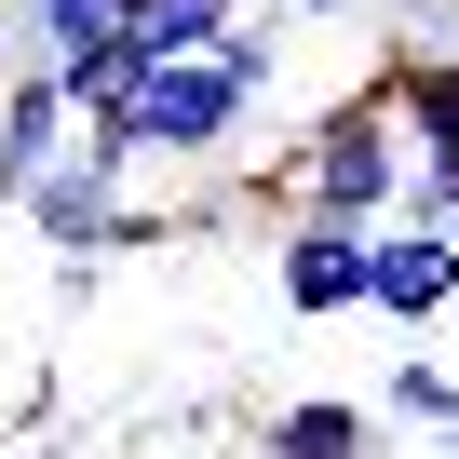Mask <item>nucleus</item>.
<instances>
[{
    "label": "nucleus",
    "instance_id": "nucleus-10",
    "mask_svg": "<svg viewBox=\"0 0 459 459\" xmlns=\"http://www.w3.org/2000/svg\"><path fill=\"white\" fill-rule=\"evenodd\" d=\"M392 230H432V244H459V149L405 162V203H392Z\"/></svg>",
    "mask_w": 459,
    "mask_h": 459
},
{
    "label": "nucleus",
    "instance_id": "nucleus-3",
    "mask_svg": "<svg viewBox=\"0 0 459 459\" xmlns=\"http://www.w3.org/2000/svg\"><path fill=\"white\" fill-rule=\"evenodd\" d=\"M365 95L392 108V135H405V162H432V149H459V41H392Z\"/></svg>",
    "mask_w": 459,
    "mask_h": 459
},
{
    "label": "nucleus",
    "instance_id": "nucleus-11",
    "mask_svg": "<svg viewBox=\"0 0 459 459\" xmlns=\"http://www.w3.org/2000/svg\"><path fill=\"white\" fill-rule=\"evenodd\" d=\"M392 419H419V432H459V365L405 351V365H392Z\"/></svg>",
    "mask_w": 459,
    "mask_h": 459
},
{
    "label": "nucleus",
    "instance_id": "nucleus-9",
    "mask_svg": "<svg viewBox=\"0 0 459 459\" xmlns=\"http://www.w3.org/2000/svg\"><path fill=\"white\" fill-rule=\"evenodd\" d=\"M271 459H365V405H284Z\"/></svg>",
    "mask_w": 459,
    "mask_h": 459
},
{
    "label": "nucleus",
    "instance_id": "nucleus-1",
    "mask_svg": "<svg viewBox=\"0 0 459 459\" xmlns=\"http://www.w3.org/2000/svg\"><path fill=\"white\" fill-rule=\"evenodd\" d=\"M257 203H271V216H311V230H392V203H405V135H392V108H378V95H338V108L257 176Z\"/></svg>",
    "mask_w": 459,
    "mask_h": 459
},
{
    "label": "nucleus",
    "instance_id": "nucleus-6",
    "mask_svg": "<svg viewBox=\"0 0 459 459\" xmlns=\"http://www.w3.org/2000/svg\"><path fill=\"white\" fill-rule=\"evenodd\" d=\"M365 311L378 325L459 311V244H432V230H365Z\"/></svg>",
    "mask_w": 459,
    "mask_h": 459
},
{
    "label": "nucleus",
    "instance_id": "nucleus-4",
    "mask_svg": "<svg viewBox=\"0 0 459 459\" xmlns=\"http://www.w3.org/2000/svg\"><path fill=\"white\" fill-rule=\"evenodd\" d=\"M122 203H135V176H122V162H95V149L68 135V162H55V176H41V189L14 203V216L41 230V244H68V271H82V257L108 244V216H122Z\"/></svg>",
    "mask_w": 459,
    "mask_h": 459
},
{
    "label": "nucleus",
    "instance_id": "nucleus-12",
    "mask_svg": "<svg viewBox=\"0 0 459 459\" xmlns=\"http://www.w3.org/2000/svg\"><path fill=\"white\" fill-rule=\"evenodd\" d=\"M446 446H459V432H446Z\"/></svg>",
    "mask_w": 459,
    "mask_h": 459
},
{
    "label": "nucleus",
    "instance_id": "nucleus-2",
    "mask_svg": "<svg viewBox=\"0 0 459 459\" xmlns=\"http://www.w3.org/2000/svg\"><path fill=\"white\" fill-rule=\"evenodd\" d=\"M122 108H135V135H149V176H162V162H216L230 135L257 122V108H244V82H230L216 55H189V68H149Z\"/></svg>",
    "mask_w": 459,
    "mask_h": 459
},
{
    "label": "nucleus",
    "instance_id": "nucleus-7",
    "mask_svg": "<svg viewBox=\"0 0 459 459\" xmlns=\"http://www.w3.org/2000/svg\"><path fill=\"white\" fill-rule=\"evenodd\" d=\"M271 284H284V311H365V230H311V216H284Z\"/></svg>",
    "mask_w": 459,
    "mask_h": 459
},
{
    "label": "nucleus",
    "instance_id": "nucleus-5",
    "mask_svg": "<svg viewBox=\"0 0 459 459\" xmlns=\"http://www.w3.org/2000/svg\"><path fill=\"white\" fill-rule=\"evenodd\" d=\"M68 135H82V108H68V95H55V68L28 55L14 82H0V203H28V189L68 162Z\"/></svg>",
    "mask_w": 459,
    "mask_h": 459
},
{
    "label": "nucleus",
    "instance_id": "nucleus-8",
    "mask_svg": "<svg viewBox=\"0 0 459 459\" xmlns=\"http://www.w3.org/2000/svg\"><path fill=\"white\" fill-rule=\"evenodd\" d=\"M108 28H122V0H28V41H41V68L108 55Z\"/></svg>",
    "mask_w": 459,
    "mask_h": 459
}]
</instances>
